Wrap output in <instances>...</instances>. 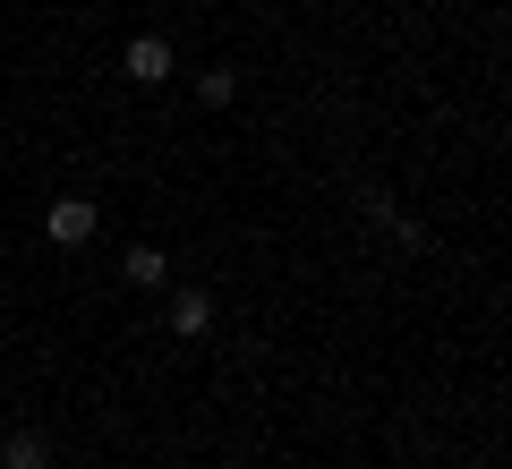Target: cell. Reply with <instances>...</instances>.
Listing matches in <instances>:
<instances>
[{"label": "cell", "mask_w": 512, "mask_h": 469, "mask_svg": "<svg viewBox=\"0 0 512 469\" xmlns=\"http://www.w3.org/2000/svg\"><path fill=\"white\" fill-rule=\"evenodd\" d=\"M171 69H180V60H171V43H163V35H137V43L120 52V77H128V86H163Z\"/></svg>", "instance_id": "cell-1"}, {"label": "cell", "mask_w": 512, "mask_h": 469, "mask_svg": "<svg viewBox=\"0 0 512 469\" xmlns=\"http://www.w3.org/2000/svg\"><path fill=\"white\" fill-rule=\"evenodd\" d=\"M120 273H128L137 290H163V282H171V256H163V248H128V256H120Z\"/></svg>", "instance_id": "cell-4"}, {"label": "cell", "mask_w": 512, "mask_h": 469, "mask_svg": "<svg viewBox=\"0 0 512 469\" xmlns=\"http://www.w3.org/2000/svg\"><path fill=\"white\" fill-rule=\"evenodd\" d=\"M0 469H52V452H43V435H35V427H18L9 444H0Z\"/></svg>", "instance_id": "cell-5"}, {"label": "cell", "mask_w": 512, "mask_h": 469, "mask_svg": "<svg viewBox=\"0 0 512 469\" xmlns=\"http://www.w3.org/2000/svg\"><path fill=\"white\" fill-rule=\"evenodd\" d=\"M197 94H205V103H231L239 77H231V69H205V77H197Z\"/></svg>", "instance_id": "cell-6"}, {"label": "cell", "mask_w": 512, "mask_h": 469, "mask_svg": "<svg viewBox=\"0 0 512 469\" xmlns=\"http://www.w3.org/2000/svg\"><path fill=\"white\" fill-rule=\"evenodd\" d=\"M94 222H103V214H94L86 197H60V205H52V248H86Z\"/></svg>", "instance_id": "cell-2"}, {"label": "cell", "mask_w": 512, "mask_h": 469, "mask_svg": "<svg viewBox=\"0 0 512 469\" xmlns=\"http://www.w3.org/2000/svg\"><path fill=\"white\" fill-rule=\"evenodd\" d=\"M171 333H180V342L214 333V299H205V290H180V299H171Z\"/></svg>", "instance_id": "cell-3"}]
</instances>
